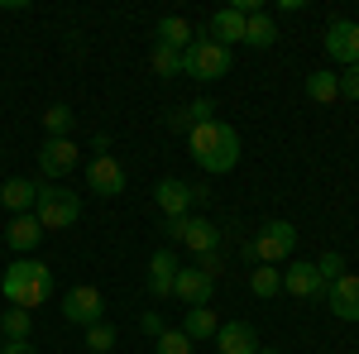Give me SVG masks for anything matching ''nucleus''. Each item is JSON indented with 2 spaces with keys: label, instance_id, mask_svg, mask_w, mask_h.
I'll return each mask as SVG.
<instances>
[{
  "label": "nucleus",
  "instance_id": "nucleus-1",
  "mask_svg": "<svg viewBox=\"0 0 359 354\" xmlns=\"http://www.w3.org/2000/svg\"><path fill=\"white\" fill-rule=\"evenodd\" d=\"M187 144H192V158H196L201 172H230V168L240 163V135H235V125L221 120V115L192 125L187 130Z\"/></svg>",
  "mask_w": 359,
  "mask_h": 354
},
{
  "label": "nucleus",
  "instance_id": "nucleus-2",
  "mask_svg": "<svg viewBox=\"0 0 359 354\" xmlns=\"http://www.w3.org/2000/svg\"><path fill=\"white\" fill-rule=\"evenodd\" d=\"M0 292L10 306H20V311H34V306H43V301L53 297V273L48 264H39V259H15L5 278H0Z\"/></svg>",
  "mask_w": 359,
  "mask_h": 354
},
{
  "label": "nucleus",
  "instance_id": "nucleus-3",
  "mask_svg": "<svg viewBox=\"0 0 359 354\" xmlns=\"http://www.w3.org/2000/svg\"><path fill=\"white\" fill-rule=\"evenodd\" d=\"M34 216L43 225V235L53 230H72L82 220V196L67 187H53V182H39V201H34Z\"/></svg>",
  "mask_w": 359,
  "mask_h": 354
},
{
  "label": "nucleus",
  "instance_id": "nucleus-4",
  "mask_svg": "<svg viewBox=\"0 0 359 354\" xmlns=\"http://www.w3.org/2000/svg\"><path fill=\"white\" fill-rule=\"evenodd\" d=\"M182 77H192V82H221V77H230V48H221L216 39H196L192 48L182 53Z\"/></svg>",
  "mask_w": 359,
  "mask_h": 354
},
{
  "label": "nucleus",
  "instance_id": "nucleus-5",
  "mask_svg": "<svg viewBox=\"0 0 359 354\" xmlns=\"http://www.w3.org/2000/svg\"><path fill=\"white\" fill-rule=\"evenodd\" d=\"M163 235L172 240V245H182L192 259H201V254H216L221 249V230L211 225L206 216H182V220H168Z\"/></svg>",
  "mask_w": 359,
  "mask_h": 354
},
{
  "label": "nucleus",
  "instance_id": "nucleus-6",
  "mask_svg": "<svg viewBox=\"0 0 359 354\" xmlns=\"http://www.w3.org/2000/svg\"><path fill=\"white\" fill-rule=\"evenodd\" d=\"M292 249H297V225H292V220H269V225L254 235V259L269 264V268L287 264Z\"/></svg>",
  "mask_w": 359,
  "mask_h": 354
},
{
  "label": "nucleus",
  "instance_id": "nucleus-7",
  "mask_svg": "<svg viewBox=\"0 0 359 354\" xmlns=\"http://www.w3.org/2000/svg\"><path fill=\"white\" fill-rule=\"evenodd\" d=\"M206 196H211L206 187H192V182H182V177H163V182L154 187V206H158L163 220H182V216H192V206L206 201Z\"/></svg>",
  "mask_w": 359,
  "mask_h": 354
},
{
  "label": "nucleus",
  "instance_id": "nucleus-8",
  "mask_svg": "<svg viewBox=\"0 0 359 354\" xmlns=\"http://www.w3.org/2000/svg\"><path fill=\"white\" fill-rule=\"evenodd\" d=\"M101 316H106V292H101L96 282H77V287L62 297V321H67V326L86 330V326H96Z\"/></svg>",
  "mask_w": 359,
  "mask_h": 354
},
{
  "label": "nucleus",
  "instance_id": "nucleus-9",
  "mask_svg": "<svg viewBox=\"0 0 359 354\" xmlns=\"http://www.w3.org/2000/svg\"><path fill=\"white\" fill-rule=\"evenodd\" d=\"M86 191H91V196H106V201L125 191V168H120L115 154H96V158L86 163Z\"/></svg>",
  "mask_w": 359,
  "mask_h": 354
},
{
  "label": "nucleus",
  "instance_id": "nucleus-10",
  "mask_svg": "<svg viewBox=\"0 0 359 354\" xmlns=\"http://www.w3.org/2000/svg\"><path fill=\"white\" fill-rule=\"evenodd\" d=\"M326 53L345 67H359V20H331L326 29Z\"/></svg>",
  "mask_w": 359,
  "mask_h": 354
},
{
  "label": "nucleus",
  "instance_id": "nucleus-11",
  "mask_svg": "<svg viewBox=\"0 0 359 354\" xmlns=\"http://www.w3.org/2000/svg\"><path fill=\"white\" fill-rule=\"evenodd\" d=\"M82 158V149H77V139H48L43 149H39V172L43 177H62V172H72Z\"/></svg>",
  "mask_w": 359,
  "mask_h": 354
},
{
  "label": "nucleus",
  "instance_id": "nucleus-12",
  "mask_svg": "<svg viewBox=\"0 0 359 354\" xmlns=\"http://www.w3.org/2000/svg\"><path fill=\"white\" fill-rule=\"evenodd\" d=\"M326 306L340 321H359V273H345L326 287Z\"/></svg>",
  "mask_w": 359,
  "mask_h": 354
},
{
  "label": "nucleus",
  "instance_id": "nucleus-13",
  "mask_svg": "<svg viewBox=\"0 0 359 354\" xmlns=\"http://www.w3.org/2000/svg\"><path fill=\"white\" fill-rule=\"evenodd\" d=\"M245 10L240 5H225V10H216L211 15V25H206V39H216L221 48H230V43H245Z\"/></svg>",
  "mask_w": 359,
  "mask_h": 354
},
{
  "label": "nucleus",
  "instance_id": "nucleus-14",
  "mask_svg": "<svg viewBox=\"0 0 359 354\" xmlns=\"http://www.w3.org/2000/svg\"><path fill=\"white\" fill-rule=\"evenodd\" d=\"M211 292H216V282H211L206 273L196 268V264H187V268H177V282H172V297H182L187 306H206V301H211Z\"/></svg>",
  "mask_w": 359,
  "mask_h": 354
},
{
  "label": "nucleus",
  "instance_id": "nucleus-15",
  "mask_svg": "<svg viewBox=\"0 0 359 354\" xmlns=\"http://www.w3.org/2000/svg\"><path fill=\"white\" fill-rule=\"evenodd\" d=\"M154 43H163V48H172V53H187V48L196 43L192 20H182V15H163V20L154 25Z\"/></svg>",
  "mask_w": 359,
  "mask_h": 354
},
{
  "label": "nucleus",
  "instance_id": "nucleus-16",
  "mask_svg": "<svg viewBox=\"0 0 359 354\" xmlns=\"http://www.w3.org/2000/svg\"><path fill=\"white\" fill-rule=\"evenodd\" d=\"M177 254L172 249H158L154 259H149V292H154V301H163V297H172V282H177Z\"/></svg>",
  "mask_w": 359,
  "mask_h": 354
},
{
  "label": "nucleus",
  "instance_id": "nucleus-17",
  "mask_svg": "<svg viewBox=\"0 0 359 354\" xmlns=\"http://www.w3.org/2000/svg\"><path fill=\"white\" fill-rule=\"evenodd\" d=\"M283 292H292V297H326V282H321L316 264H287L283 268Z\"/></svg>",
  "mask_w": 359,
  "mask_h": 354
},
{
  "label": "nucleus",
  "instance_id": "nucleus-18",
  "mask_svg": "<svg viewBox=\"0 0 359 354\" xmlns=\"http://www.w3.org/2000/svg\"><path fill=\"white\" fill-rule=\"evenodd\" d=\"M216 350L221 354H259V335L249 321H230V326L216 330Z\"/></svg>",
  "mask_w": 359,
  "mask_h": 354
},
{
  "label": "nucleus",
  "instance_id": "nucleus-19",
  "mask_svg": "<svg viewBox=\"0 0 359 354\" xmlns=\"http://www.w3.org/2000/svg\"><path fill=\"white\" fill-rule=\"evenodd\" d=\"M34 201H39V182H29V177H10V182H0V206H5V211L29 216Z\"/></svg>",
  "mask_w": 359,
  "mask_h": 354
},
{
  "label": "nucleus",
  "instance_id": "nucleus-20",
  "mask_svg": "<svg viewBox=\"0 0 359 354\" xmlns=\"http://www.w3.org/2000/svg\"><path fill=\"white\" fill-rule=\"evenodd\" d=\"M216 330H221V316L211 311V306H187V316H182V335L201 345V340H216Z\"/></svg>",
  "mask_w": 359,
  "mask_h": 354
},
{
  "label": "nucleus",
  "instance_id": "nucleus-21",
  "mask_svg": "<svg viewBox=\"0 0 359 354\" xmlns=\"http://www.w3.org/2000/svg\"><path fill=\"white\" fill-rule=\"evenodd\" d=\"M39 240H43V225H39L34 211H29V216H15V220H10V230H5V245L20 249V254H29Z\"/></svg>",
  "mask_w": 359,
  "mask_h": 354
},
{
  "label": "nucleus",
  "instance_id": "nucleus-22",
  "mask_svg": "<svg viewBox=\"0 0 359 354\" xmlns=\"http://www.w3.org/2000/svg\"><path fill=\"white\" fill-rule=\"evenodd\" d=\"M306 96H311L316 106H335V101H340V72H331V67L306 72Z\"/></svg>",
  "mask_w": 359,
  "mask_h": 354
},
{
  "label": "nucleus",
  "instance_id": "nucleus-23",
  "mask_svg": "<svg viewBox=\"0 0 359 354\" xmlns=\"http://www.w3.org/2000/svg\"><path fill=\"white\" fill-rule=\"evenodd\" d=\"M249 292L259 301H273L278 292H283V268H269V264H254V273H249Z\"/></svg>",
  "mask_w": 359,
  "mask_h": 354
},
{
  "label": "nucleus",
  "instance_id": "nucleus-24",
  "mask_svg": "<svg viewBox=\"0 0 359 354\" xmlns=\"http://www.w3.org/2000/svg\"><path fill=\"white\" fill-rule=\"evenodd\" d=\"M245 43H249V48H273V43H278L273 15H264V10H259V15H249V20H245Z\"/></svg>",
  "mask_w": 359,
  "mask_h": 354
},
{
  "label": "nucleus",
  "instance_id": "nucleus-25",
  "mask_svg": "<svg viewBox=\"0 0 359 354\" xmlns=\"http://www.w3.org/2000/svg\"><path fill=\"white\" fill-rule=\"evenodd\" d=\"M72 125H77L72 106H62V101H57V106H48V110H43V130H48V139H72V135H67Z\"/></svg>",
  "mask_w": 359,
  "mask_h": 354
},
{
  "label": "nucleus",
  "instance_id": "nucleus-26",
  "mask_svg": "<svg viewBox=\"0 0 359 354\" xmlns=\"http://www.w3.org/2000/svg\"><path fill=\"white\" fill-rule=\"evenodd\" d=\"M29 326H34V311H20V306H10L0 316V335L5 340H29Z\"/></svg>",
  "mask_w": 359,
  "mask_h": 354
},
{
  "label": "nucleus",
  "instance_id": "nucleus-27",
  "mask_svg": "<svg viewBox=\"0 0 359 354\" xmlns=\"http://www.w3.org/2000/svg\"><path fill=\"white\" fill-rule=\"evenodd\" d=\"M149 67H154V77H177V72H182V53L154 43V48H149Z\"/></svg>",
  "mask_w": 359,
  "mask_h": 354
},
{
  "label": "nucleus",
  "instance_id": "nucleus-28",
  "mask_svg": "<svg viewBox=\"0 0 359 354\" xmlns=\"http://www.w3.org/2000/svg\"><path fill=\"white\" fill-rule=\"evenodd\" d=\"M86 350H91V354H111V350H115V330L106 326V321L86 326Z\"/></svg>",
  "mask_w": 359,
  "mask_h": 354
},
{
  "label": "nucleus",
  "instance_id": "nucleus-29",
  "mask_svg": "<svg viewBox=\"0 0 359 354\" xmlns=\"http://www.w3.org/2000/svg\"><path fill=\"white\" fill-rule=\"evenodd\" d=\"M154 350H158V354H192L196 345L187 340V335H182V330H163V335L154 340Z\"/></svg>",
  "mask_w": 359,
  "mask_h": 354
},
{
  "label": "nucleus",
  "instance_id": "nucleus-30",
  "mask_svg": "<svg viewBox=\"0 0 359 354\" xmlns=\"http://www.w3.org/2000/svg\"><path fill=\"white\" fill-rule=\"evenodd\" d=\"M196 268L206 273V278H211V282H221L225 273H230V259H225L221 249H216V254H201V259H196Z\"/></svg>",
  "mask_w": 359,
  "mask_h": 354
},
{
  "label": "nucleus",
  "instance_id": "nucleus-31",
  "mask_svg": "<svg viewBox=\"0 0 359 354\" xmlns=\"http://www.w3.org/2000/svg\"><path fill=\"white\" fill-rule=\"evenodd\" d=\"M316 273H321V282L331 287L335 278H345V259H340V254H321V259H316Z\"/></svg>",
  "mask_w": 359,
  "mask_h": 354
},
{
  "label": "nucleus",
  "instance_id": "nucleus-32",
  "mask_svg": "<svg viewBox=\"0 0 359 354\" xmlns=\"http://www.w3.org/2000/svg\"><path fill=\"white\" fill-rule=\"evenodd\" d=\"M340 96L345 101H359V67H345L340 72Z\"/></svg>",
  "mask_w": 359,
  "mask_h": 354
},
{
  "label": "nucleus",
  "instance_id": "nucleus-33",
  "mask_svg": "<svg viewBox=\"0 0 359 354\" xmlns=\"http://www.w3.org/2000/svg\"><path fill=\"white\" fill-rule=\"evenodd\" d=\"M139 326H144V335H154V340H158V335L168 330V321L158 316V311H144V316H139Z\"/></svg>",
  "mask_w": 359,
  "mask_h": 354
},
{
  "label": "nucleus",
  "instance_id": "nucleus-34",
  "mask_svg": "<svg viewBox=\"0 0 359 354\" xmlns=\"http://www.w3.org/2000/svg\"><path fill=\"white\" fill-rule=\"evenodd\" d=\"M187 115H192V125H201V120H211V115H216V106H211L206 96H196L192 106H187Z\"/></svg>",
  "mask_w": 359,
  "mask_h": 354
},
{
  "label": "nucleus",
  "instance_id": "nucleus-35",
  "mask_svg": "<svg viewBox=\"0 0 359 354\" xmlns=\"http://www.w3.org/2000/svg\"><path fill=\"white\" fill-rule=\"evenodd\" d=\"M168 125H172L177 135H187V130H192V115H187V106H177V110H172V115H168Z\"/></svg>",
  "mask_w": 359,
  "mask_h": 354
},
{
  "label": "nucleus",
  "instance_id": "nucleus-36",
  "mask_svg": "<svg viewBox=\"0 0 359 354\" xmlns=\"http://www.w3.org/2000/svg\"><path fill=\"white\" fill-rule=\"evenodd\" d=\"M235 254H240L245 264H259V259H254V240H235Z\"/></svg>",
  "mask_w": 359,
  "mask_h": 354
},
{
  "label": "nucleus",
  "instance_id": "nucleus-37",
  "mask_svg": "<svg viewBox=\"0 0 359 354\" xmlns=\"http://www.w3.org/2000/svg\"><path fill=\"white\" fill-rule=\"evenodd\" d=\"M0 354H34L29 340H10V345H0Z\"/></svg>",
  "mask_w": 359,
  "mask_h": 354
},
{
  "label": "nucleus",
  "instance_id": "nucleus-38",
  "mask_svg": "<svg viewBox=\"0 0 359 354\" xmlns=\"http://www.w3.org/2000/svg\"><path fill=\"white\" fill-rule=\"evenodd\" d=\"M259 354H278V350H264V345H259Z\"/></svg>",
  "mask_w": 359,
  "mask_h": 354
}]
</instances>
